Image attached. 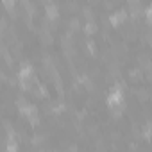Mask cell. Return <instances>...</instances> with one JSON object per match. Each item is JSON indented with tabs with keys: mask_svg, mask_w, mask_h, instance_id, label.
I'll list each match as a JSON object with an SVG mask.
<instances>
[{
	"mask_svg": "<svg viewBox=\"0 0 152 152\" xmlns=\"http://www.w3.org/2000/svg\"><path fill=\"white\" fill-rule=\"evenodd\" d=\"M107 106H109V109L113 111L115 116H120L122 111L125 109V99H124V91H122L120 84H116L111 90V93L107 95Z\"/></svg>",
	"mask_w": 152,
	"mask_h": 152,
	"instance_id": "1",
	"label": "cell"
},
{
	"mask_svg": "<svg viewBox=\"0 0 152 152\" xmlns=\"http://www.w3.org/2000/svg\"><path fill=\"white\" fill-rule=\"evenodd\" d=\"M22 115H23L32 125H38V124H39V113H38V107H36V106H31V104H29L27 109H25Z\"/></svg>",
	"mask_w": 152,
	"mask_h": 152,
	"instance_id": "2",
	"label": "cell"
},
{
	"mask_svg": "<svg viewBox=\"0 0 152 152\" xmlns=\"http://www.w3.org/2000/svg\"><path fill=\"white\" fill-rule=\"evenodd\" d=\"M125 20H127V13H125V11H116V13H113V15L109 16V22H111L113 27H120V25H124Z\"/></svg>",
	"mask_w": 152,
	"mask_h": 152,
	"instance_id": "3",
	"label": "cell"
},
{
	"mask_svg": "<svg viewBox=\"0 0 152 152\" xmlns=\"http://www.w3.org/2000/svg\"><path fill=\"white\" fill-rule=\"evenodd\" d=\"M45 13H47V20H48V22H56V20L59 18V7H57L56 4H47Z\"/></svg>",
	"mask_w": 152,
	"mask_h": 152,
	"instance_id": "4",
	"label": "cell"
},
{
	"mask_svg": "<svg viewBox=\"0 0 152 152\" xmlns=\"http://www.w3.org/2000/svg\"><path fill=\"white\" fill-rule=\"evenodd\" d=\"M127 7H129V13H131L132 16H138V15H140V11H141V4H140V0H129Z\"/></svg>",
	"mask_w": 152,
	"mask_h": 152,
	"instance_id": "5",
	"label": "cell"
},
{
	"mask_svg": "<svg viewBox=\"0 0 152 152\" xmlns=\"http://www.w3.org/2000/svg\"><path fill=\"white\" fill-rule=\"evenodd\" d=\"M39 36H41V43L43 45H50L52 43V32L48 31V27H41Z\"/></svg>",
	"mask_w": 152,
	"mask_h": 152,
	"instance_id": "6",
	"label": "cell"
},
{
	"mask_svg": "<svg viewBox=\"0 0 152 152\" xmlns=\"http://www.w3.org/2000/svg\"><path fill=\"white\" fill-rule=\"evenodd\" d=\"M31 91L36 95V97H39V99H45L48 93H47V88L43 86V84H34L32 88H31Z\"/></svg>",
	"mask_w": 152,
	"mask_h": 152,
	"instance_id": "7",
	"label": "cell"
},
{
	"mask_svg": "<svg viewBox=\"0 0 152 152\" xmlns=\"http://www.w3.org/2000/svg\"><path fill=\"white\" fill-rule=\"evenodd\" d=\"M84 32L90 34V36L97 32V23H95V20H86V23H84Z\"/></svg>",
	"mask_w": 152,
	"mask_h": 152,
	"instance_id": "8",
	"label": "cell"
},
{
	"mask_svg": "<svg viewBox=\"0 0 152 152\" xmlns=\"http://www.w3.org/2000/svg\"><path fill=\"white\" fill-rule=\"evenodd\" d=\"M2 4H4V7L7 9V11H15V6H16V2H15V0H2Z\"/></svg>",
	"mask_w": 152,
	"mask_h": 152,
	"instance_id": "9",
	"label": "cell"
},
{
	"mask_svg": "<svg viewBox=\"0 0 152 152\" xmlns=\"http://www.w3.org/2000/svg\"><path fill=\"white\" fill-rule=\"evenodd\" d=\"M83 15H84V18H86V20H95V15L91 13V9H90V7H83Z\"/></svg>",
	"mask_w": 152,
	"mask_h": 152,
	"instance_id": "10",
	"label": "cell"
},
{
	"mask_svg": "<svg viewBox=\"0 0 152 152\" xmlns=\"http://www.w3.org/2000/svg\"><path fill=\"white\" fill-rule=\"evenodd\" d=\"M131 77L138 79V83H140V81H141V72H140V70H132V72H131Z\"/></svg>",
	"mask_w": 152,
	"mask_h": 152,
	"instance_id": "11",
	"label": "cell"
},
{
	"mask_svg": "<svg viewBox=\"0 0 152 152\" xmlns=\"http://www.w3.org/2000/svg\"><path fill=\"white\" fill-rule=\"evenodd\" d=\"M136 93H138L140 100H147V99H148V93H147L145 90H140V91H136Z\"/></svg>",
	"mask_w": 152,
	"mask_h": 152,
	"instance_id": "12",
	"label": "cell"
},
{
	"mask_svg": "<svg viewBox=\"0 0 152 152\" xmlns=\"http://www.w3.org/2000/svg\"><path fill=\"white\" fill-rule=\"evenodd\" d=\"M70 27H72L73 31H77V29L81 27V25H79V20H72V22H70Z\"/></svg>",
	"mask_w": 152,
	"mask_h": 152,
	"instance_id": "13",
	"label": "cell"
}]
</instances>
